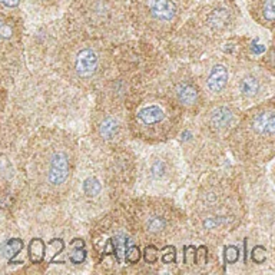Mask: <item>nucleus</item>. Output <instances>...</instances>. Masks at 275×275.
<instances>
[{
	"label": "nucleus",
	"mask_w": 275,
	"mask_h": 275,
	"mask_svg": "<svg viewBox=\"0 0 275 275\" xmlns=\"http://www.w3.org/2000/svg\"><path fill=\"white\" fill-rule=\"evenodd\" d=\"M80 146L70 132L57 126L36 129L24 148L20 172L36 204L56 207L72 192Z\"/></svg>",
	"instance_id": "obj_1"
},
{
	"label": "nucleus",
	"mask_w": 275,
	"mask_h": 275,
	"mask_svg": "<svg viewBox=\"0 0 275 275\" xmlns=\"http://www.w3.org/2000/svg\"><path fill=\"white\" fill-rule=\"evenodd\" d=\"M46 34L43 60L49 67L69 85L96 93L112 72L115 44L73 29L62 19Z\"/></svg>",
	"instance_id": "obj_2"
},
{
	"label": "nucleus",
	"mask_w": 275,
	"mask_h": 275,
	"mask_svg": "<svg viewBox=\"0 0 275 275\" xmlns=\"http://www.w3.org/2000/svg\"><path fill=\"white\" fill-rule=\"evenodd\" d=\"M248 215L247 192L242 178L212 169L195 188L189 205V230L202 241L218 242L240 230Z\"/></svg>",
	"instance_id": "obj_3"
},
{
	"label": "nucleus",
	"mask_w": 275,
	"mask_h": 275,
	"mask_svg": "<svg viewBox=\"0 0 275 275\" xmlns=\"http://www.w3.org/2000/svg\"><path fill=\"white\" fill-rule=\"evenodd\" d=\"M188 14L175 33L164 42L168 57L198 60L225 43L242 20L237 0H205Z\"/></svg>",
	"instance_id": "obj_4"
},
{
	"label": "nucleus",
	"mask_w": 275,
	"mask_h": 275,
	"mask_svg": "<svg viewBox=\"0 0 275 275\" xmlns=\"http://www.w3.org/2000/svg\"><path fill=\"white\" fill-rule=\"evenodd\" d=\"M169 59L149 40H125L113 47V65L109 77L96 90V98L125 105L158 86Z\"/></svg>",
	"instance_id": "obj_5"
},
{
	"label": "nucleus",
	"mask_w": 275,
	"mask_h": 275,
	"mask_svg": "<svg viewBox=\"0 0 275 275\" xmlns=\"http://www.w3.org/2000/svg\"><path fill=\"white\" fill-rule=\"evenodd\" d=\"M242 109L230 99L209 100L178 136L188 166L194 172L205 174L217 169L228 152V136L241 118Z\"/></svg>",
	"instance_id": "obj_6"
},
{
	"label": "nucleus",
	"mask_w": 275,
	"mask_h": 275,
	"mask_svg": "<svg viewBox=\"0 0 275 275\" xmlns=\"http://www.w3.org/2000/svg\"><path fill=\"white\" fill-rule=\"evenodd\" d=\"M89 159H80L73 179V187H79L86 207L113 208L122 204L138 181L139 162L128 146L115 151H99Z\"/></svg>",
	"instance_id": "obj_7"
},
{
	"label": "nucleus",
	"mask_w": 275,
	"mask_h": 275,
	"mask_svg": "<svg viewBox=\"0 0 275 275\" xmlns=\"http://www.w3.org/2000/svg\"><path fill=\"white\" fill-rule=\"evenodd\" d=\"M90 251L98 273L128 274L141 261V242L122 204L102 214L90 230Z\"/></svg>",
	"instance_id": "obj_8"
},
{
	"label": "nucleus",
	"mask_w": 275,
	"mask_h": 275,
	"mask_svg": "<svg viewBox=\"0 0 275 275\" xmlns=\"http://www.w3.org/2000/svg\"><path fill=\"white\" fill-rule=\"evenodd\" d=\"M122 208L141 244L166 248L189 230L188 214L174 199L146 194L122 202Z\"/></svg>",
	"instance_id": "obj_9"
},
{
	"label": "nucleus",
	"mask_w": 275,
	"mask_h": 275,
	"mask_svg": "<svg viewBox=\"0 0 275 275\" xmlns=\"http://www.w3.org/2000/svg\"><path fill=\"white\" fill-rule=\"evenodd\" d=\"M228 151L247 166L264 165L275 156V99L242 110L228 136Z\"/></svg>",
	"instance_id": "obj_10"
},
{
	"label": "nucleus",
	"mask_w": 275,
	"mask_h": 275,
	"mask_svg": "<svg viewBox=\"0 0 275 275\" xmlns=\"http://www.w3.org/2000/svg\"><path fill=\"white\" fill-rule=\"evenodd\" d=\"M185 115L161 89L146 90L128 106L131 138L146 145H162L178 138Z\"/></svg>",
	"instance_id": "obj_11"
},
{
	"label": "nucleus",
	"mask_w": 275,
	"mask_h": 275,
	"mask_svg": "<svg viewBox=\"0 0 275 275\" xmlns=\"http://www.w3.org/2000/svg\"><path fill=\"white\" fill-rule=\"evenodd\" d=\"M62 20L112 44L128 40L132 33L129 0H70Z\"/></svg>",
	"instance_id": "obj_12"
},
{
	"label": "nucleus",
	"mask_w": 275,
	"mask_h": 275,
	"mask_svg": "<svg viewBox=\"0 0 275 275\" xmlns=\"http://www.w3.org/2000/svg\"><path fill=\"white\" fill-rule=\"evenodd\" d=\"M191 0H129L132 33L138 39L164 43L194 7Z\"/></svg>",
	"instance_id": "obj_13"
},
{
	"label": "nucleus",
	"mask_w": 275,
	"mask_h": 275,
	"mask_svg": "<svg viewBox=\"0 0 275 275\" xmlns=\"http://www.w3.org/2000/svg\"><path fill=\"white\" fill-rule=\"evenodd\" d=\"M273 92L274 70L265 66L263 60L247 55L245 46L240 44L231 67L228 99L244 110L271 98Z\"/></svg>",
	"instance_id": "obj_14"
},
{
	"label": "nucleus",
	"mask_w": 275,
	"mask_h": 275,
	"mask_svg": "<svg viewBox=\"0 0 275 275\" xmlns=\"http://www.w3.org/2000/svg\"><path fill=\"white\" fill-rule=\"evenodd\" d=\"M89 136L99 151H115L126 146L131 138L128 128V108L115 100L96 98L90 113Z\"/></svg>",
	"instance_id": "obj_15"
},
{
	"label": "nucleus",
	"mask_w": 275,
	"mask_h": 275,
	"mask_svg": "<svg viewBox=\"0 0 275 275\" xmlns=\"http://www.w3.org/2000/svg\"><path fill=\"white\" fill-rule=\"evenodd\" d=\"M156 88L182 110L185 118L195 116L208 102L194 66L185 62H169Z\"/></svg>",
	"instance_id": "obj_16"
},
{
	"label": "nucleus",
	"mask_w": 275,
	"mask_h": 275,
	"mask_svg": "<svg viewBox=\"0 0 275 275\" xmlns=\"http://www.w3.org/2000/svg\"><path fill=\"white\" fill-rule=\"evenodd\" d=\"M220 49H222V46H220ZM238 50H240V46H237L235 50L232 52L225 49L218 52V49H215L207 53V57L204 56L199 57L198 62L192 65L208 102L228 99L231 67Z\"/></svg>",
	"instance_id": "obj_17"
},
{
	"label": "nucleus",
	"mask_w": 275,
	"mask_h": 275,
	"mask_svg": "<svg viewBox=\"0 0 275 275\" xmlns=\"http://www.w3.org/2000/svg\"><path fill=\"white\" fill-rule=\"evenodd\" d=\"M138 179H141L143 187L152 194L162 195L166 191L174 189L181 179L178 156L168 151L152 152L142 165L138 166Z\"/></svg>",
	"instance_id": "obj_18"
},
{
	"label": "nucleus",
	"mask_w": 275,
	"mask_h": 275,
	"mask_svg": "<svg viewBox=\"0 0 275 275\" xmlns=\"http://www.w3.org/2000/svg\"><path fill=\"white\" fill-rule=\"evenodd\" d=\"M22 53V19L16 13L0 11V65H17Z\"/></svg>",
	"instance_id": "obj_19"
},
{
	"label": "nucleus",
	"mask_w": 275,
	"mask_h": 275,
	"mask_svg": "<svg viewBox=\"0 0 275 275\" xmlns=\"http://www.w3.org/2000/svg\"><path fill=\"white\" fill-rule=\"evenodd\" d=\"M247 7L254 22L268 30H274L275 0H247Z\"/></svg>",
	"instance_id": "obj_20"
},
{
	"label": "nucleus",
	"mask_w": 275,
	"mask_h": 275,
	"mask_svg": "<svg viewBox=\"0 0 275 275\" xmlns=\"http://www.w3.org/2000/svg\"><path fill=\"white\" fill-rule=\"evenodd\" d=\"M70 0H23L26 6L34 13L36 16H55L57 11L66 7Z\"/></svg>",
	"instance_id": "obj_21"
},
{
	"label": "nucleus",
	"mask_w": 275,
	"mask_h": 275,
	"mask_svg": "<svg viewBox=\"0 0 275 275\" xmlns=\"http://www.w3.org/2000/svg\"><path fill=\"white\" fill-rule=\"evenodd\" d=\"M44 244L42 240H33L32 244H30V258L33 263H37V261H42L44 255Z\"/></svg>",
	"instance_id": "obj_22"
},
{
	"label": "nucleus",
	"mask_w": 275,
	"mask_h": 275,
	"mask_svg": "<svg viewBox=\"0 0 275 275\" xmlns=\"http://www.w3.org/2000/svg\"><path fill=\"white\" fill-rule=\"evenodd\" d=\"M23 0H0V11L6 13H16V10L20 7Z\"/></svg>",
	"instance_id": "obj_23"
},
{
	"label": "nucleus",
	"mask_w": 275,
	"mask_h": 275,
	"mask_svg": "<svg viewBox=\"0 0 275 275\" xmlns=\"http://www.w3.org/2000/svg\"><path fill=\"white\" fill-rule=\"evenodd\" d=\"M3 106H4V93L3 90H0V115L3 112Z\"/></svg>",
	"instance_id": "obj_24"
},
{
	"label": "nucleus",
	"mask_w": 275,
	"mask_h": 275,
	"mask_svg": "<svg viewBox=\"0 0 275 275\" xmlns=\"http://www.w3.org/2000/svg\"><path fill=\"white\" fill-rule=\"evenodd\" d=\"M191 1H194V3H195V0H191Z\"/></svg>",
	"instance_id": "obj_25"
}]
</instances>
